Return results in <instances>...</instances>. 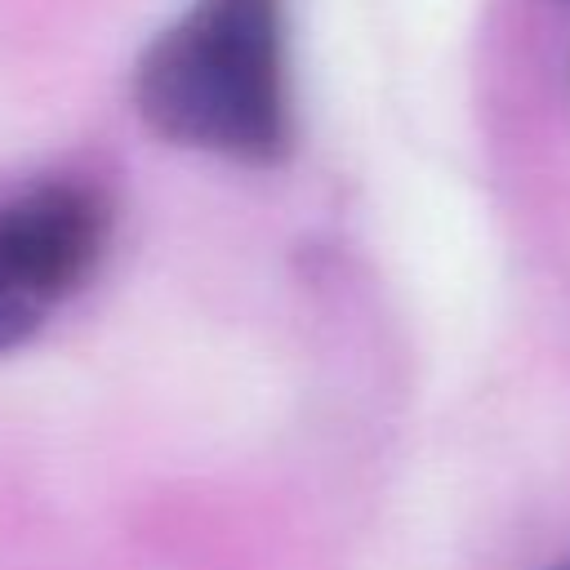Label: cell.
Returning a JSON list of instances; mask_svg holds the SVG:
<instances>
[{"mask_svg": "<svg viewBox=\"0 0 570 570\" xmlns=\"http://www.w3.org/2000/svg\"><path fill=\"white\" fill-rule=\"evenodd\" d=\"M134 107L178 147L276 165L294 138L285 0H191L142 49Z\"/></svg>", "mask_w": 570, "mask_h": 570, "instance_id": "cell-1", "label": "cell"}, {"mask_svg": "<svg viewBox=\"0 0 570 570\" xmlns=\"http://www.w3.org/2000/svg\"><path fill=\"white\" fill-rule=\"evenodd\" d=\"M107 223L102 196L80 183H40L0 200V352L27 343L85 285Z\"/></svg>", "mask_w": 570, "mask_h": 570, "instance_id": "cell-2", "label": "cell"}, {"mask_svg": "<svg viewBox=\"0 0 570 570\" xmlns=\"http://www.w3.org/2000/svg\"><path fill=\"white\" fill-rule=\"evenodd\" d=\"M557 570H570V561H566V566H557Z\"/></svg>", "mask_w": 570, "mask_h": 570, "instance_id": "cell-3", "label": "cell"}]
</instances>
